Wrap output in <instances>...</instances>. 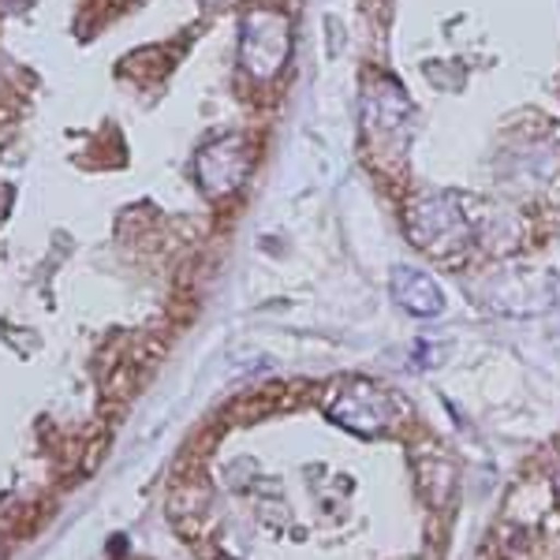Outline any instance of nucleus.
Segmentation results:
<instances>
[{"label":"nucleus","mask_w":560,"mask_h":560,"mask_svg":"<svg viewBox=\"0 0 560 560\" xmlns=\"http://www.w3.org/2000/svg\"><path fill=\"white\" fill-rule=\"evenodd\" d=\"M459 206L464 202H459L456 195H430V198H422V202H415L408 232L419 247H427V255L448 258V255H459L464 247H471L475 224L467 221Z\"/></svg>","instance_id":"1"},{"label":"nucleus","mask_w":560,"mask_h":560,"mask_svg":"<svg viewBox=\"0 0 560 560\" xmlns=\"http://www.w3.org/2000/svg\"><path fill=\"white\" fill-rule=\"evenodd\" d=\"M292 52V31L277 12H247L240 23V60L250 75L269 79L284 68Z\"/></svg>","instance_id":"2"},{"label":"nucleus","mask_w":560,"mask_h":560,"mask_svg":"<svg viewBox=\"0 0 560 560\" xmlns=\"http://www.w3.org/2000/svg\"><path fill=\"white\" fill-rule=\"evenodd\" d=\"M247 176V147H243L240 135H229V139H217L213 147L202 150L198 158V179L210 195H229L236 191Z\"/></svg>","instance_id":"3"},{"label":"nucleus","mask_w":560,"mask_h":560,"mask_svg":"<svg viewBox=\"0 0 560 560\" xmlns=\"http://www.w3.org/2000/svg\"><path fill=\"white\" fill-rule=\"evenodd\" d=\"M393 300L404 306L415 318H441L445 314V292L438 288V280L415 266H396L393 269Z\"/></svg>","instance_id":"4"},{"label":"nucleus","mask_w":560,"mask_h":560,"mask_svg":"<svg viewBox=\"0 0 560 560\" xmlns=\"http://www.w3.org/2000/svg\"><path fill=\"white\" fill-rule=\"evenodd\" d=\"M329 419L348 430H359V433H377L388 419H393V404H388V396L374 393L370 385H359L332 404Z\"/></svg>","instance_id":"5"}]
</instances>
